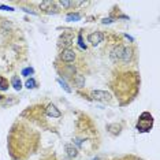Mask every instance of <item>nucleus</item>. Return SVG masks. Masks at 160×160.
I'll use <instances>...</instances> for the list:
<instances>
[{"instance_id": "1", "label": "nucleus", "mask_w": 160, "mask_h": 160, "mask_svg": "<svg viewBox=\"0 0 160 160\" xmlns=\"http://www.w3.org/2000/svg\"><path fill=\"white\" fill-rule=\"evenodd\" d=\"M90 97L96 100V101H110L111 100V94L106 92V90H92Z\"/></svg>"}, {"instance_id": "2", "label": "nucleus", "mask_w": 160, "mask_h": 160, "mask_svg": "<svg viewBox=\"0 0 160 160\" xmlns=\"http://www.w3.org/2000/svg\"><path fill=\"white\" fill-rule=\"evenodd\" d=\"M123 48L124 47H122V45H115L114 48L111 49V53H110V58H111L112 62H120L122 60V55H123Z\"/></svg>"}, {"instance_id": "3", "label": "nucleus", "mask_w": 160, "mask_h": 160, "mask_svg": "<svg viewBox=\"0 0 160 160\" xmlns=\"http://www.w3.org/2000/svg\"><path fill=\"white\" fill-rule=\"evenodd\" d=\"M60 59L66 63L74 62V59H75V52H74V49H71V48L63 49L62 53H60Z\"/></svg>"}, {"instance_id": "4", "label": "nucleus", "mask_w": 160, "mask_h": 160, "mask_svg": "<svg viewBox=\"0 0 160 160\" xmlns=\"http://www.w3.org/2000/svg\"><path fill=\"white\" fill-rule=\"evenodd\" d=\"M103 40H104V34H103L101 31H93V33H90L88 36V41L92 45H94V47L99 45L100 43H103Z\"/></svg>"}, {"instance_id": "5", "label": "nucleus", "mask_w": 160, "mask_h": 160, "mask_svg": "<svg viewBox=\"0 0 160 160\" xmlns=\"http://www.w3.org/2000/svg\"><path fill=\"white\" fill-rule=\"evenodd\" d=\"M71 44H73V36H71L70 33H63V34L59 37V45H60V47H64L63 49L68 48Z\"/></svg>"}, {"instance_id": "6", "label": "nucleus", "mask_w": 160, "mask_h": 160, "mask_svg": "<svg viewBox=\"0 0 160 160\" xmlns=\"http://www.w3.org/2000/svg\"><path fill=\"white\" fill-rule=\"evenodd\" d=\"M47 115L51 116V118H60V116H62V112L56 108L55 104H49V106L47 107Z\"/></svg>"}, {"instance_id": "7", "label": "nucleus", "mask_w": 160, "mask_h": 160, "mask_svg": "<svg viewBox=\"0 0 160 160\" xmlns=\"http://www.w3.org/2000/svg\"><path fill=\"white\" fill-rule=\"evenodd\" d=\"M64 149H66L68 157H71V159H74V157L78 156V149L74 147V144H66V145H64Z\"/></svg>"}, {"instance_id": "8", "label": "nucleus", "mask_w": 160, "mask_h": 160, "mask_svg": "<svg viewBox=\"0 0 160 160\" xmlns=\"http://www.w3.org/2000/svg\"><path fill=\"white\" fill-rule=\"evenodd\" d=\"M131 56H133V49L129 48V47H126V48H123V55H122V60H120V62L129 63L130 60H131Z\"/></svg>"}, {"instance_id": "9", "label": "nucleus", "mask_w": 160, "mask_h": 160, "mask_svg": "<svg viewBox=\"0 0 160 160\" xmlns=\"http://www.w3.org/2000/svg\"><path fill=\"white\" fill-rule=\"evenodd\" d=\"M73 81H74V84H75V86H78V88H84L85 86V77L84 75H74L73 77Z\"/></svg>"}, {"instance_id": "10", "label": "nucleus", "mask_w": 160, "mask_h": 160, "mask_svg": "<svg viewBox=\"0 0 160 160\" xmlns=\"http://www.w3.org/2000/svg\"><path fill=\"white\" fill-rule=\"evenodd\" d=\"M66 19L68 21V22H77V21H80V19H81V14L71 13V14H68V15L66 17Z\"/></svg>"}, {"instance_id": "11", "label": "nucleus", "mask_w": 160, "mask_h": 160, "mask_svg": "<svg viewBox=\"0 0 160 160\" xmlns=\"http://www.w3.org/2000/svg\"><path fill=\"white\" fill-rule=\"evenodd\" d=\"M11 85L14 86L15 90H21V89H22V82H21V80H19L18 77H14L13 81H11Z\"/></svg>"}, {"instance_id": "12", "label": "nucleus", "mask_w": 160, "mask_h": 160, "mask_svg": "<svg viewBox=\"0 0 160 160\" xmlns=\"http://www.w3.org/2000/svg\"><path fill=\"white\" fill-rule=\"evenodd\" d=\"M58 82H59V85H60V86H62V88L64 89V90H66L67 93H71V89L68 88V85H67L66 82H64V81L62 80V78H59V80H58Z\"/></svg>"}, {"instance_id": "13", "label": "nucleus", "mask_w": 160, "mask_h": 160, "mask_svg": "<svg viewBox=\"0 0 160 160\" xmlns=\"http://www.w3.org/2000/svg\"><path fill=\"white\" fill-rule=\"evenodd\" d=\"M36 85H37V84H36L34 78H30V80L26 81V88H27V89H34Z\"/></svg>"}, {"instance_id": "14", "label": "nucleus", "mask_w": 160, "mask_h": 160, "mask_svg": "<svg viewBox=\"0 0 160 160\" xmlns=\"http://www.w3.org/2000/svg\"><path fill=\"white\" fill-rule=\"evenodd\" d=\"M59 4L62 6V7H64V8H68V7H71V6H74L75 3H74V1H66V0H62V1H59Z\"/></svg>"}, {"instance_id": "15", "label": "nucleus", "mask_w": 160, "mask_h": 160, "mask_svg": "<svg viewBox=\"0 0 160 160\" xmlns=\"http://www.w3.org/2000/svg\"><path fill=\"white\" fill-rule=\"evenodd\" d=\"M33 73H34V70H33L31 67H27V68H23L22 70V75L23 77H29L30 74H33Z\"/></svg>"}, {"instance_id": "16", "label": "nucleus", "mask_w": 160, "mask_h": 160, "mask_svg": "<svg viewBox=\"0 0 160 160\" xmlns=\"http://www.w3.org/2000/svg\"><path fill=\"white\" fill-rule=\"evenodd\" d=\"M74 73H75V67L74 66H70L68 68H67V75L68 77H73L74 75Z\"/></svg>"}, {"instance_id": "17", "label": "nucleus", "mask_w": 160, "mask_h": 160, "mask_svg": "<svg viewBox=\"0 0 160 160\" xmlns=\"http://www.w3.org/2000/svg\"><path fill=\"white\" fill-rule=\"evenodd\" d=\"M78 44H80V47L82 49H86V45L84 44V40H82V36H81V34L78 36Z\"/></svg>"}, {"instance_id": "18", "label": "nucleus", "mask_w": 160, "mask_h": 160, "mask_svg": "<svg viewBox=\"0 0 160 160\" xmlns=\"http://www.w3.org/2000/svg\"><path fill=\"white\" fill-rule=\"evenodd\" d=\"M0 10H4V11H14L13 7H8V6H0Z\"/></svg>"}, {"instance_id": "19", "label": "nucleus", "mask_w": 160, "mask_h": 160, "mask_svg": "<svg viewBox=\"0 0 160 160\" xmlns=\"http://www.w3.org/2000/svg\"><path fill=\"white\" fill-rule=\"evenodd\" d=\"M112 22H114L112 18H106V19H103V23H104V25H107V23H112Z\"/></svg>"}, {"instance_id": "20", "label": "nucleus", "mask_w": 160, "mask_h": 160, "mask_svg": "<svg viewBox=\"0 0 160 160\" xmlns=\"http://www.w3.org/2000/svg\"><path fill=\"white\" fill-rule=\"evenodd\" d=\"M1 99H3V96H0V100H1Z\"/></svg>"}]
</instances>
